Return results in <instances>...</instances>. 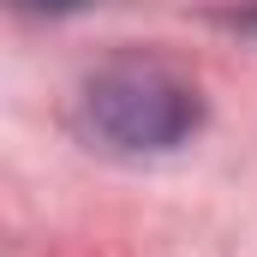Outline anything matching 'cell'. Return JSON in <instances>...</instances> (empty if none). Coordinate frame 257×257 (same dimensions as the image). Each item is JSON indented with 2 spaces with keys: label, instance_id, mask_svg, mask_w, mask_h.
<instances>
[{
  "label": "cell",
  "instance_id": "obj_1",
  "mask_svg": "<svg viewBox=\"0 0 257 257\" xmlns=\"http://www.w3.org/2000/svg\"><path fill=\"white\" fill-rule=\"evenodd\" d=\"M90 108H96L102 132L114 144H132V150H162V144L186 138V126L197 120L192 90L174 84L156 66H120V72H108L90 90Z\"/></svg>",
  "mask_w": 257,
  "mask_h": 257
},
{
  "label": "cell",
  "instance_id": "obj_2",
  "mask_svg": "<svg viewBox=\"0 0 257 257\" xmlns=\"http://www.w3.org/2000/svg\"><path fill=\"white\" fill-rule=\"evenodd\" d=\"M18 6H30V12H78L84 0H18Z\"/></svg>",
  "mask_w": 257,
  "mask_h": 257
}]
</instances>
